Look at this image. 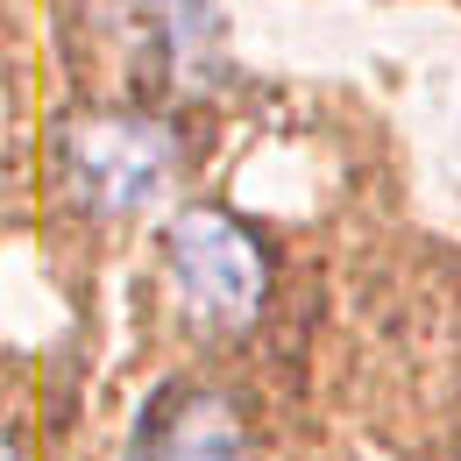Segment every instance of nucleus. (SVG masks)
I'll use <instances>...</instances> for the list:
<instances>
[{
	"label": "nucleus",
	"mask_w": 461,
	"mask_h": 461,
	"mask_svg": "<svg viewBox=\"0 0 461 461\" xmlns=\"http://www.w3.org/2000/svg\"><path fill=\"white\" fill-rule=\"evenodd\" d=\"M135 7L157 22L164 50L177 58V71L192 86H206L221 71V14H213V0H135Z\"/></svg>",
	"instance_id": "20e7f679"
},
{
	"label": "nucleus",
	"mask_w": 461,
	"mask_h": 461,
	"mask_svg": "<svg viewBox=\"0 0 461 461\" xmlns=\"http://www.w3.org/2000/svg\"><path fill=\"white\" fill-rule=\"evenodd\" d=\"M142 461H249V440H241V419L228 398H192L171 411L164 440Z\"/></svg>",
	"instance_id": "7ed1b4c3"
},
{
	"label": "nucleus",
	"mask_w": 461,
	"mask_h": 461,
	"mask_svg": "<svg viewBox=\"0 0 461 461\" xmlns=\"http://www.w3.org/2000/svg\"><path fill=\"white\" fill-rule=\"evenodd\" d=\"M171 171H177V142H171L164 121L86 114L64 135V177H71V192L93 213H107V221H128V213L157 206Z\"/></svg>",
	"instance_id": "f257e3e1"
},
{
	"label": "nucleus",
	"mask_w": 461,
	"mask_h": 461,
	"mask_svg": "<svg viewBox=\"0 0 461 461\" xmlns=\"http://www.w3.org/2000/svg\"><path fill=\"white\" fill-rule=\"evenodd\" d=\"M171 277L185 291V305L221 334H241L263 312V285H270L263 249L221 206H192V213L171 221Z\"/></svg>",
	"instance_id": "f03ea898"
}]
</instances>
